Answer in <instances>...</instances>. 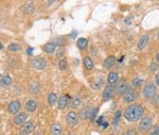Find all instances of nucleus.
<instances>
[{"label":"nucleus","mask_w":159,"mask_h":135,"mask_svg":"<svg viewBox=\"0 0 159 135\" xmlns=\"http://www.w3.org/2000/svg\"><path fill=\"white\" fill-rule=\"evenodd\" d=\"M87 40L86 38H80L79 40H77V43H76V45H77V47H79L81 50H84L85 48L87 47Z\"/></svg>","instance_id":"4be33fe9"},{"label":"nucleus","mask_w":159,"mask_h":135,"mask_svg":"<svg viewBox=\"0 0 159 135\" xmlns=\"http://www.w3.org/2000/svg\"><path fill=\"white\" fill-rule=\"evenodd\" d=\"M34 131V124L31 121H28L21 126L19 130V135H30Z\"/></svg>","instance_id":"39448f33"},{"label":"nucleus","mask_w":159,"mask_h":135,"mask_svg":"<svg viewBox=\"0 0 159 135\" xmlns=\"http://www.w3.org/2000/svg\"><path fill=\"white\" fill-rule=\"evenodd\" d=\"M67 67V62L65 60H60V62H58V68L61 69V70H64V69H66Z\"/></svg>","instance_id":"c756f323"},{"label":"nucleus","mask_w":159,"mask_h":135,"mask_svg":"<svg viewBox=\"0 0 159 135\" xmlns=\"http://www.w3.org/2000/svg\"><path fill=\"white\" fill-rule=\"evenodd\" d=\"M54 44H58V45H60V46H62V45H65L66 44V42H65V38L64 37H60V38H56V40H55V43Z\"/></svg>","instance_id":"2f4dec72"},{"label":"nucleus","mask_w":159,"mask_h":135,"mask_svg":"<svg viewBox=\"0 0 159 135\" xmlns=\"http://www.w3.org/2000/svg\"><path fill=\"white\" fill-rule=\"evenodd\" d=\"M121 135H128V133H126V132H124V133H122Z\"/></svg>","instance_id":"79ce46f5"},{"label":"nucleus","mask_w":159,"mask_h":135,"mask_svg":"<svg viewBox=\"0 0 159 135\" xmlns=\"http://www.w3.org/2000/svg\"><path fill=\"white\" fill-rule=\"evenodd\" d=\"M28 118V116H26V114H24V113H20V114H18L16 117H14V119H13V124H23L24 121H26V119Z\"/></svg>","instance_id":"f8f14e48"},{"label":"nucleus","mask_w":159,"mask_h":135,"mask_svg":"<svg viewBox=\"0 0 159 135\" xmlns=\"http://www.w3.org/2000/svg\"><path fill=\"white\" fill-rule=\"evenodd\" d=\"M51 135H62V127L58 124H54L51 126L50 129Z\"/></svg>","instance_id":"ddd939ff"},{"label":"nucleus","mask_w":159,"mask_h":135,"mask_svg":"<svg viewBox=\"0 0 159 135\" xmlns=\"http://www.w3.org/2000/svg\"><path fill=\"white\" fill-rule=\"evenodd\" d=\"M12 83V78L10 76H3L0 80V86L1 87H8Z\"/></svg>","instance_id":"2eb2a0df"},{"label":"nucleus","mask_w":159,"mask_h":135,"mask_svg":"<svg viewBox=\"0 0 159 135\" xmlns=\"http://www.w3.org/2000/svg\"><path fill=\"white\" fill-rule=\"evenodd\" d=\"M116 64V58L114 56H111L104 61V67L105 68H111Z\"/></svg>","instance_id":"4468645a"},{"label":"nucleus","mask_w":159,"mask_h":135,"mask_svg":"<svg viewBox=\"0 0 159 135\" xmlns=\"http://www.w3.org/2000/svg\"><path fill=\"white\" fill-rule=\"evenodd\" d=\"M77 34V32H75V31H73V33L71 34V37H75V35Z\"/></svg>","instance_id":"ea45409f"},{"label":"nucleus","mask_w":159,"mask_h":135,"mask_svg":"<svg viewBox=\"0 0 159 135\" xmlns=\"http://www.w3.org/2000/svg\"><path fill=\"white\" fill-rule=\"evenodd\" d=\"M71 101H72V103H71V106H72V108H75V106H77L81 103V100H80L79 98H74V99H72Z\"/></svg>","instance_id":"7c9ffc66"},{"label":"nucleus","mask_w":159,"mask_h":135,"mask_svg":"<svg viewBox=\"0 0 159 135\" xmlns=\"http://www.w3.org/2000/svg\"><path fill=\"white\" fill-rule=\"evenodd\" d=\"M156 87H155V85L153 84H148L144 86L143 91H142V94H143V96L145 98H148V99H152L153 97H155L156 96Z\"/></svg>","instance_id":"7ed1b4c3"},{"label":"nucleus","mask_w":159,"mask_h":135,"mask_svg":"<svg viewBox=\"0 0 159 135\" xmlns=\"http://www.w3.org/2000/svg\"><path fill=\"white\" fill-rule=\"evenodd\" d=\"M142 83H143V80H142L141 78H136V79L132 80V87H137V86H140Z\"/></svg>","instance_id":"a878e982"},{"label":"nucleus","mask_w":159,"mask_h":135,"mask_svg":"<svg viewBox=\"0 0 159 135\" xmlns=\"http://www.w3.org/2000/svg\"><path fill=\"white\" fill-rule=\"evenodd\" d=\"M158 38H159V33H158Z\"/></svg>","instance_id":"c03bdc74"},{"label":"nucleus","mask_w":159,"mask_h":135,"mask_svg":"<svg viewBox=\"0 0 159 135\" xmlns=\"http://www.w3.org/2000/svg\"><path fill=\"white\" fill-rule=\"evenodd\" d=\"M155 81H156L157 85H158V86H159V72L156 75V79H155Z\"/></svg>","instance_id":"c9c22d12"},{"label":"nucleus","mask_w":159,"mask_h":135,"mask_svg":"<svg viewBox=\"0 0 159 135\" xmlns=\"http://www.w3.org/2000/svg\"><path fill=\"white\" fill-rule=\"evenodd\" d=\"M34 7L35 5H33V3H28V5H26V9H24V11H26V13H32V12L34 11Z\"/></svg>","instance_id":"cd10ccee"},{"label":"nucleus","mask_w":159,"mask_h":135,"mask_svg":"<svg viewBox=\"0 0 159 135\" xmlns=\"http://www.w3.org/2000/svg\"><path fill=\"white\" fill-rule=\"evenodd\" d=\"M56 100H58V98H56V95L55 94H49L48 96V103L50 104V105H53V104L55 103Z\"/></svg>","instance_id":"b1692460"},{"label":"nucleus","mask_w":159,"mask_h":135,"mask_svg":"<svg viewBox=\"0 0 159 135\" xmlns=\"http://www.w3.org/2000/svg\"><path fill=\"white\" fill-rule=\"evenodd\" d=\"M99 110L97 109V108H95V109H91L90 111V115H89V118H90L91 121H93V120L95 119V116H97V113Z\"/></svg>","instance_id":"c85d7f7f"},{"label":"nucleus","mask_w":159,"mask_h":135,"mask_svg":"<svg viewBox=\"0 0 159 135\" xmlns=\"http://www.w3.org/2000/svg\"><path fill=\"white\" fill-rule=\"evenodd\" d=\"M8 49H9V51H12V52H14V51H19L20 46L17 44H10L8 46Z\"/></svg>","instance_id":"bb28decb"},{"label":"nucleus","mask_w":159,"mask_h":135,"mask_svg":"<svg viewBox=\"0 0 159 135\" xmlns=\"http://www.w3.org/2000/svg\"><path fill=\"white\" fill-rule=\"evenodd\" d=\"M90 111H91L90 108H86V109L82 110V111H81V113H80V116H81V118H83V119L89 118V115H90Z\"/></svg>","instance_id":"5701e85b"},{"label":"nucleus","mask_w":159,"mask_h":135,"mask_svg":"<svg viewBox=\"0 0 159 135\" xmlns=\"http://www.w3.org/2000/svg\"><path fill=\"white\" fill-rule=\"evenodd\" d=\"M136 97H137V93L132 89V87H127L123 93V101L125 103H132L136 99Z\"/></svg>","instance_id":"f03ea898"},{"label":"nucleus","mask_w":159,"mask_h":135,"mask_svg":"<svg viewBox=\"0 0 159 135\" xmlns=\"http://www.w3.org/2000/svg\"><path fill=\"white\" fill-rule=\"evenodd\" d=\"M120 119H121V112L117 111L116 112V114H115V117H114V119H113L114 126H117V124L120 122Z\"/></svg>","instance_id":"393cba45"},{"label":"nucleus","mask_w":159,"mask_h":135,"mask_svg":"<svg viewBox=\"0 0 159 135\" xmlns=\"http://www.w3.org/2000/svg\"><path fill=\"white\" fill-rule=\"evenodd\" d=\"M156 59H157V61H158V62H159V53H158V54H157V56H156Z\"/></svg>","instance_id":"a19ab883"},{"label":"nucleus","mask_w":159,"mask_h":135,"mask_svg":"<svg viewBox=\"0 0 159 135\" xmlns=\"http://www.w3.org/2000/svg\"><path fill=\"white\" fill-rule=\"evenodd\" d=\"M126 88H127V83H126L125 79H120L116 83L115 87H114V92H116L117 94H123L126 91Z\"/></svg>","instance_id":"423d86ee"},{"label":"nucleus","mask_w":159,"mask_h":135,"mask_svg":"<svg viewBox=\"0 0 159 135\" xmlns=\"http://www.w3.org/2000/svg\"><path fill=\"white\" fill-rule=\"evenodd\" d=\"M55 50H56V45L54 43H48L44 47V51L46 53H48V54H51V53H53Z\"/></svg>","instance_id":"dca6fc26"},{"label":"nucleus","mask_w":159,"mask_h":135,"mask_svg":"<svg viewBox=\"0 0 159 135\" xmlns=\"http://www.w3.org/2000/svg\"><path fill=\"white\" fill-rule=\"evenodd\" d=\"M114 95V87L113 85H107V86L104 88V92H103V99L105 101L109 100Z\"/></svg>","instance_id":"9b49d317"},{"label":"nucleus","mask_w":159,"mask_h":135,"mask_svg":"<svg viewBox=\"0 0 159 135\" xmlns=\"http://www.w3.org/2000/svg\"><path fill=\"white\" fill-rule=\"evenodd\" d=\"M37 108V103H36L34 100H29V101L26 103V109L29 112H34Z\"/></svg>","instance_id":"f3484780"},{"label":"nucleus","mask_w":159,"mask_h":135,"mask_svg":"<svg viewBox=\"0 0 159 135\" xmlns=\"http://www.w3.org/2000/svg\"><path fill=\"white\" fill-rule=\"evenodd\" d=\"M104 82H103V79H101V78H98V79H95V81L92 82V87L95 89H100L102 86H103Z\"/></svg>","instance_id":"412c9836"},{"label":"nucleus","mask_w":159,"mask_h":135,"mask_svg":"<svg viewBox=\"0 0 159 135\" xmlns=\"http://www.w3.org/2000/svg\"><path fill=\"white\" fill-rule=\"evenodd\" d=\"M103 121H104V116H101V117H99V119L97 120V122H98V124H99V126H102Z\"/></svg>","instance_id":"f704fd0d"},{"label":"nucleus","mask_w":159,"mask_h":135,"mask_svg":"<svg viewBox=\"0 0 159 135\" xmlns=\"http://www.w3.org/2000/svg\"><path fill=\"white\" fill-rule=\"evenodd\" d=\"M152 124H153L152 117H150V116H148V117H144L139 124V130L141 131V132H146V131H148L151 129Z\"/></svg>","instance_id":"20e7f679"},{"label":"nucleus","mask_w":159,"mask_h":135,"mask_svg":"<svg viewBox=\"0 0 159 135\" xmlns=\"http://www.w3.org/2000/svg\"><path fill=\"white\" fill-rule=\"evenodd\" d=\"M83 62H84V66L86 69L90 70V69L93 68V62H92V60H91V58H89V56H85Z\"/></svg>","instance_id":"aec40b11"},{"label":"nucleus","mask_w":159,"mask_h":135,"mask_svg":"<svg viewBox=\"0 0 159 135\" xmlns=\"http://www.w3.org/2000/svg\"><path fill=\"white\" fill-rule=\"evenodd\" d=\"M20 110V103L19 101H12L8 106V112L10 114H16Z\"/></svg>","instance_id":"1a4fd4ad"},{"label":"nucleus","mask_w":159,"mask_h":135,"mask_svg":"<svg viewBox=\"0 0 159 135\" xmlns=\"http://www.w3.org/2000/svg\"><path fill=\"white\" fill-rule=\"evenodd\" d=\"M124 118L128 122H135L141 119L144 115V108L141 104H132L124 111Z\"/></svg>","instance_id":"f257e3e1"},{"label":"nucleus","mask_w":159,"mask_h":135,"mask_svg":"<svg viewBox=\"0 0 159 135\" xmlns=\"http://www.w3.org/2000/svg\"><path fill=\"white\" fill-rule=\"evenodd\" d=\"M130 20H132V18H130V17L126 18V19H125V24H130Z\"/></svg>","instance_id":"4c0bfd02"},{"label":"nucleus","mask_w":159,"mask_h":135,"mask_svg":"<svg viewBox=\"0 0 159 135\" xmlns=\"http://www.w3.org/2000/svg\"><path fill=\"white\" fill-rule=\"evenodd\" d=\"M152 103L153 104H158L159 103V95H156L155 97L152 98Z\"/></svg>","instance_id":"72a5a7b5"},{"label":"nucleus","mask_w":159,"mask_h":135,"mask_svg":"<svg viewBox=\"0 0 159 135\" xmlns=\"http://www.w3.org/2000/svg\"><path fill=\"white\" fill-rule=\"evenodd\" d=\"M118 73L117 72H109L108 73V77H107V81H108L109 85L114 84L118 81Z\"/></svg>","instance_id":"6ab92c4d"},{"label":"nucleus","mask_w":159,"mask_h":135,"mask_svg":"<svg viewBox=\"0 0 159 135\" xmlns=\"http://www.w3.org/2000/svg\"><path fill=\"white\" fill-rule=\"evenodd\" d=\"M30 65H31L33 68L42 70V69H45V67H46V61H45L44 59H42V58H36V59L31 60Z\"/></svg>","instance_id":"0eeeda50"},{"label":"nucleus","mask_w":159,"mask_h":135,"mask_svg":"<svg viewBox=\"0 0 159 135\" xmlns=\"http://www.w3.org/2000/svg\"><path fill=\"white\" fill-rule=\"evenodd\" d=\"M1 49H2V44L0 43V50H1Z\"/></svg>","instance_id":"37998d69"},{"label":"nucleus","mask_w":159,"mask_h":135,"mask_svg":"<svg viewBox=\"0 0 159 135\" xmlns=\"http://www.w3.org/2000/svg\"><path fill=\"white\" fill-rule=\"evenodd\" d=\"M66 120H67V124H68L69 127L73 128L77 124V115L76 113L74 112H70V113L67 114V117H66Z\"/></svg>","instance_id":"6e6552de"},{"label":"nucleus","mask_w":159,"mask_h":135,"mask_svg":"<svg viewBox=\"0 0 159 135\" xmlns=\"http://www.w3.org/2000/svg\"><path fill=\"white\" fill-rule=\"evenodd\" d=\"M101 127H103L104 129H106V128H107V127H108V122H107V121L103 122V124H102V126H101Z\"/></svg>","instance_id":"e433bc0d"},{"label":"nucleus","mask_w":159,"mask_h":135,"mask_svg":"<svg viewBox=\"0 0 159 135\" xmlns=\"http://www.w3.org/2000/svg\"><path fill=\"white\" fill-rule=\"evenodd\" d=\"M32 51H33V48L28 49V54H29V56H31V54H32Z\"/></svg>","instance_id":"58836bf2"},{"label":"nucleus","mask_w":159,"mask_h":135,"mask_svg":"<svg viewBox=\"0 0 159 135\" xmlns=\"http://www.w3.org/2000/svg\"><path fill=\"white\" fill-rule=\"evenodd\" d=\"M67 104H68V97L67 96H62L60 98V100H58V109L64 110Z\"/></svg>","instance_id":"a211bd4d"},{"label":"nucleus","mask_w":159,"mask_h":135,"mask_svg":"<svg viewBox=\"0 0 159 135\" xmlns=\"http://www.w3.org/2000/svg\"><path fill=\"white\" fill-rule=\"evenodd\" d=\"M148 40H150V38H148V34H143V35L139 38V40H138V45H137L138 49H139V50H143L146 47V45L148 44Z\"/></svg>","instance_id":"9d476101"},{"label":"nucleus","mask_w":159,"mask_h":135,"mask_svg":"<svg viewBox=\"0 0 159 135\" xmlns=\"http://www.w3.org/2000/svg\"><path fill=\"white\" fill-rule=\"evenodd\" d=\"M150 135H159V126H156L153 128V130L151 131Z\"/></svg>","instance_id":"473e14b6"}]
</instances>
